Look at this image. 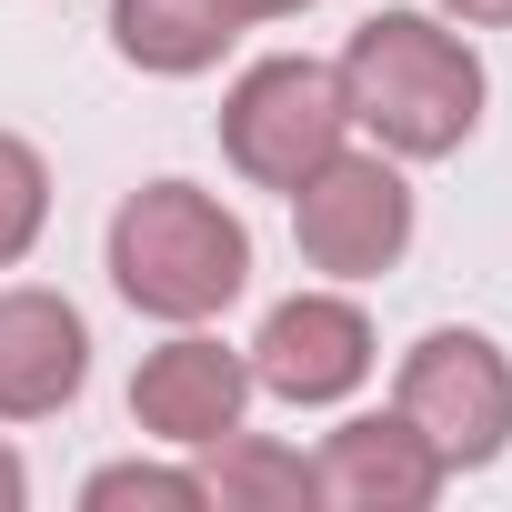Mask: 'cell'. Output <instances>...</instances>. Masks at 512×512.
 <instances>
[{
  "instance_id": "obj_1",
  "label": "cell",
  "mask_w": 512,
  "mask_h": 512,
  "mask_svg": "<svg viewBox=\"0 0 512 512\" xmlns=\"http://www.w3.org/2000/svg\"><path fill=\"white\" fill-rule=\"evenodd\" d=\"M342 101H352V131L392 161H452L472 131H482V101H492V71L472 51L462 21H442L432 0L422 11H372L352 41H342Z\"/></svg>"
},
{
  "instance_id": "obj_2",
  "label": "cell",
  "mask_w": 512,
  "mask_h": 512,
  "mask_svg": "<svg viewBox=\"0 0 512 512\" xmlns=\"http://www.w3.org/2000/svg\"><path fill=\"white\" fill-rule=\"evenodd\" d=\"M101 272L141 322H221L251 292V221L201 181H141L101 231Z\"/></svg>"
},
{
  "instance_id": "obj_3",
  "label": "cell",
  "mask_w": 512,
  "mask_h": 512,
  "mask_svg": "<svg viewBox=\"0 0 512 512\" xmlns=\"http://www.w3.org/2000/svg\"><path fill=\"white\" fill-rule=\"evenodd\" d=\"M221 161L251 181V191H302L342 141H352V101H342V71L312 61V51H272V61H241L231 91H221Z\"/></svg>"
},
{
  "instance_id": "obj_4",
  "label": "cell",
  "mask_w": 512,
  "mask_h": 512,
  "mask_svg": "<svg viewBox=\"0 0 512 512\" xmlns=\"http://www.w3.org/2000/svg\"><path fill=\"white\" fill-rule=\"evenodd\" d=\"M282 201H292L302 272H322V282H342V292L402 272V251H412V231H422L412 161H392V151H372V141H342V151H332L302 191H282Z\"/></svg>"
},
{
  "instance_id": "obj_5",
  "label": "cell",
  "mask_w": 512,
  "mask_h": 512,
  "mask_svg": "<svg viewBox=\"0 0 512 512\" xmlns=\"http://www.w3.org/2000/svg\"><path fill=\"white\" fill-rule=\"evenodd\" d=\"M392 412L442 452V472H492L512 452V352L472 322H432L402 372H392Z\"/></svg>"
},
{
  "instance_id": "obj_6",
  "label": "cell",
  "mask_w": 512,
  "mask_h": 512,
  "mask_svg": "<svg viewBox=\"0 0 512 512\" xmlns=\"http://www.w3.org/2000/svg\"><path fill=\"white\" fill-rule=\"evenodd\" d=\"M241 362H251V392H272L292 412H332V402H352L372 382L382 332H372V312L342 282H312V292H292V302L262 312V332H251Z\"/></svg>"
},
{
  "instance_id": "obj_7",
  "label": "cell",
  "mask_w": 512,
  "mask_h": 512,
  "mask_svg": "<svg viewBox=\"0 0 512 512\" xmlns=\"http://www.w3.org/2000/svg\"><path fill=\"white\" fill-rule=\"evenodd\" d=\"M251 422V362L211 332V322H171V342L141 352L131 372V432L161 442V452H211L221 432Z\"/></svg>"
},
{
  "instance_id": "obj_8",
  "label": "cell",
  "mask_w": 512,
  "mask_h": 512,
  "mask_svg": "<svg viewBox=\"0 0 512 512\" xmlns=\"http://www.w3.org/2000/svg\"><path fill=\"white\" fill-rule=\"evenodd\" d=\"M91 392V322L51 282H0V422H61Z\"/></svg>"
},
{
  "instance_id": "obj_9",
  "label": "cell",
  "mask_w": 512,
  "mask_h": 512,
  "mask_svg": "<svg viewBox=\"0 0 512 512\" xmlns=\"http://www.w3.org/2000/svg\"><path fill=\"white\" fill-rule=\"evenodd\" d=\"M442 492H452V472L402 412H352L312 452V502H332V512H422Z\"/></svg>"
},
{
  "instance_id": "obj_10",
  "label": "cell",
  "mask_w": 512,
  "mask_h": 512,
  "mask_svg": "<svg viewBox=\"0 0 512 512\" xmlns=\"http://www.w3.org/2000/svg\"><path fill=\"white\" fill-rule=\"evenodd\" d=\"M251 11L241 0H111V51L141 81H201L241 51Z\"/></svg>"
},
{
  "instance_id": "obj_11",
  "label": "cell",
  "mask_w": 512,
  "mask_h": 512,
  "mask_svg": "<svg viewBox=\"0 0 512 512\" xmlns=\"http://www.w3.org/2000/svg\"><path fill=\"white\" fill-rule=\"evenodd\" d=\"M201 482L221 512H302L312 502V452L272 442V432H221L201 452Z\"/></svg>"
},
{
  "instance_id": "obj_12",
  "label": "cell",
  "mask_w": 512,
  "mask_h": 512,
  "mask_svg": "<svg viewBox=\"0 0 512 512\" xmlns=\"http://www.w3.org/2000/svg\"><path fill=\"white\" fill-rule=\"evenodd\" d=\"M41 231H51V161H41V141L0 131V272H21Z\"/></svg>"
},
{
  "instance_id": "obj_13",
  "label": "cell",
  "mask_w": 512,
  "mask_h": 512,
  "mask_svg": "<svg viewBox=\"0 0 512 512\" xmlns=\"http://www.w3.org/2000/svg\"><path fill=\"white\" fill-rule=\"evenodd\" d=\"M131 502H161V512H211V482H201V462L181 452V462H101L91 482H81V512H131Z\"/></svg>"
},
{
  "instance_id": "obj_14",
  "label": "cell",
  "mask_w": 512,
  "mask_h": 512,
  "mask_svg": "<svg viewBox=\"0 0 512 512\" xmlns=\"http://www.w3.org/2000/svg\"><path fill=\"white\" fill-rule=\"evenodd\" d=\"M442 21H462V31H512V0H432Z\"/></svg>"
},
{
  "instance_id": "obj_15",
  "label": "cell",
  "mask_w": 512,
  "mask_h": 512,
  "mask_svg": "<svg viewBox=\"0 0 512 512\" xmlns=\"http://www.w3.org/2000/svg\"><path fill=\"white\" fill-rule=\"evenodd\" d=\"M31 502V462L11 452V432H0V512H21Z\"/></svg>"
},
{
  "instance_id": "obj_16",
  "label": "cell",
  "mask_w": 512,
  "mask_h": 512,
  "mask_svg": "<svg viewBox=\"0 0 512 512\" xmlns=\"http://www.w3.org/2000/svg\"><path fill=\"white\" fill-rule=\"evenodd\" d=\"M241 11H251V31H262V21H302V11H322V0H241Z\"/></svg>"
}]
</instances>
